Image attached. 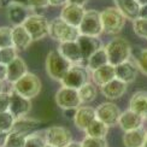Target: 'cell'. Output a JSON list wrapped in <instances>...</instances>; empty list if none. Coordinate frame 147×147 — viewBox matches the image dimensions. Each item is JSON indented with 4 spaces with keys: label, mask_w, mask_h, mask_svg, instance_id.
Segmentation results:
<instances>
[{
    "label": "cell",
    "mask_w": 147,
    "mask_h": 147,
    "mask_svg": "<svg viewBox=\"0 0 147 147\" xmlns=\"http://www.w3.org/2000/svg\"><path fill=\"white\" fill-rule=\"evenodd\" d=\"M95 112H96V118L104 122L109 127L117 125L122 113L119 107L112 101H106L98 105V107L95 109Z\"/></svg>",
    "instance_id": "11"
},
{
    "label": "cell",
    "mask_w": 147,
    "mask_h": 147,
    "mask_svg": "<svg viewBox=\"0 0 147 147\" xmlns=\"http://www.w3.org/2000/svg\"><path fill=\"white\" fill-rule=\"evenodd\" d=\"M144 147H147V138H146V142H145V146Z\"/></svg>",
    "instance_id": "52"
},
{
    "label": "cell",
    "mask_w": 147,
    "mask_h": 147,
    "mask_svg": "<svg viewBox=\"0 0 147 147\" xmlns=\"http://www.w3.org/2000/svg\"><path fill=\"white\" fill-rule=\"evenodd\" d=\"M48 1L51 6H64L69 3L68 0H48Z\"/></svg>",
    "instance_id": "43"
},
{
    "label": "cell",
    "mask_w": 147,
    "mask_h": 147,
    "mask_svg": "<svg viewBox=\"0 0 147 147\" xmlns=\"http://www.w3.org/2000/svg\"><path fill=\"white\" fill-rule=\"evenodd\" d=\"M7 81V65L0 63V82Z\"/></svg>",
    "instance_id": "41"
},
{
    "label": "cell",
    "mask_w": 147,
    "mask_h": 147,
    "mask_svg": "<svg viewBox=\"0 0 147 147\" xmlns=\"http://www.w3.org/2000/svg\"><path fill=\"white\" fill-rule=\"evenodd\" d=\"M34 41H38L50 35V22L41 15H29L23 24Z\"/></svg>",
    "instance_id": "7"
},
{
    "label": "cell",
    "mask_w": 147,
    "mask_h": 147,
    "mask_svg": "<svg viewBox=\"0 0 147 147\" xmlns=\"http://www.w3.org/2000/svg\"><path fill=\"white\" fill-rule=\"evenodd\" d=\"M127 88H128L127 83L119 81V80H117V78H115L111 82H109L105 86H102L101 93L106 99L116 100V99H119V98H122L125 94Z\"/></svg>",
    "instance_id": "19"
},
{
    "label": "cell",
    "mask_w": 147,
    "mask_h": 147,
    "mask_svg": "<svg viewBox=\"0 0 147 147\" xmlns=\"http://www.w3.org/2000/svg\"><path fill=\"white\" fill-rule=\"evenodd\" d=\"M45 147H54V146H51V145H47V144H46V145H45Z\"/></svg>",
    "instance_id": "51"
},
{
    "label": "cell",
    "mask_w": 147,
    "mask_h": 147,
    "mask_svg": "<svg viewBox=\"0 0 147 147\" xmlns=\"http://www.w3.org/2000/svg\"><path fill=\"white\" fill-rule=\"evenodd\" d=\"M134 60L138 65L139 70L144 72L145 75H147V48H135L133 50V54Z\"/></svg>",
    "instance_id": "31"
},
{
    "label": "cell",
    "mask_w": 147,
    "mask_h": 147,
    "mask_svg": "<svg viewBox=\"0 0 147 147\" xmlns=\"http://www.w3.org/2000/svg\"><path fill=\"white\" fill-rule=\"evenodd\" d=\"M10 3H13V4H20V5H23V6H27L29 5V0H10ZM29 9V7H28Z\"/></svg>",
    "instance_id": "45"
},
{
    "label": "cell",
    "mask_w": 147,
    "mask_h": 147,
    "mask_svg": "<svg viewBox=\"0 0 147 147\" xmlns=\"http://www.w3.org/2000/svg\"><path fill=\"white\" fill-rule=\"evenodd\" d=\"M11 95V102H10V110L9 111L15 116V118H23L29 113L30 109H32V101L30 99H27L18 93H16L15 90L10 92Z\"/></svg>",
    "instance_id": "13"
},
{
    "label": "cell",
    "mask_w": 147,
    "mask_h": 147,
    "mask_svg": "<svg viewBox=\"0 0 147 147\" xmlns=\"http://www.w3.org/2000/svg\"><path fill=\"white\" fill-rule=\"evenodd\" d=\"M10 102H11L10 93L1 92V93H0V112L9 111L10 110Z\"/></svg>",
    "instance_id": "39"
},
{
    "label": "cell",
    "mask_w": 147,
    "mask_h": 147,
    "mask_svg": "<svg viewBox=\"0 0 147 147\" xmlns=\"http://www.w3.org/2000/svg\"><path fill=\"white\" fill-rule=\"evenodd\" d=\"M48 5H50L48 0H29L28 7L36 11V10H45Z\"/></svg>",
    "instance_id": "40"
},
{
    "label": "cell",
    "mask_w": 147,
    "mask_h": 147,
    "mask_svg": "<svg viewBox=\"0 0 147 147\" xmlns=\"http://www.w3.org/2000/svg\"><path fill=\"white\" fill-rule=\"evenodd\" d=\"M84 13H86L84 6L68 3L66 5L63 6L62 11H60V18L64 22L78 28L84 17Z\"/></svg>",
    "instance_id": "12"
},
{
    "label": "cell",
    "mask_w": 147,
    "mask_h": 147,
    "mask_svg": "<svg viewBox=\"0 0 147 147\" xmlns=\"http://www.w3.org/2000/svg\"><path fill=\"white\" fill-rule=\"evenodd\" d=\"M16 118L10 111L0 112V131H7L10 133L15 125Z\"/></svg>",
    "instance_id": "32"
},
{
    "label": "cell",
    "mask_w": 147,
    "mask_h": 147,
    "mask_svg": "<svg viewBox=\"0 0 147 147\" xmlns=\"http://www.w3.org/2000/svg\"><path fill=\"white\" fill-rule=\"evenodd\" d=\"M26 140H27V136L23 135V134L17 131H10L5 147H24Z\"/></svg>",
    "instance_id": "33"
},
{
    "label": "cell",
    "mask_w": 147,
    "mask_h": 147,
    "mask_svg": "<svg viewBox=\"0 0 147 147\" xmlns=\"http://www.w3.org/2000/svg\"><path fill=\"white\" fill-rule=\"evenodd\" d=\"M129 109L135 111L136 113L141 115L145 118L147 113V92L146 90H138L135 92L129 101Z\"/></svg>",
    "instance_id": "27"
},
{
    "label": "cell",
    "mask_w": 147,
    "mask_h": 147,
    "mask_svg": "<svg viewBox=\"0 0 147 147\" xmlns=\"http://www.w3.org/2000/svg\"><path fill=\"white\" fill-rule=\"evenodd\" d=\"M28 72L27 63L21 57H17L13 62H11L7 65V82L15 83L22 76H24Z\"/></svg>",
    "instance_id": "25"
},
{
    "label": "cell",
    "mask_w": 147,
    "mask_h": 147,
    "mask_svg": "<svg viewBox=\"0 0 147 147\" xmlns=\"http://www.w3.org/2000/svg\"><path fill=\"white\" fill-rule=\"evenodd\" d=\"M81 33L77 27L64 22L60 17L54 18L50 22V36L53 40L59 41V44L68 41H77Z\"/></svg>",
    "instance_id": "4"
},
{
    "label": "cell",
    "mask_w": 147,
    "mask_h": 147,
    "mask_svg": "<svg viewBox=\"0 0 147 147\" xmlns=\"http://www.w3.org/2000/svg\"><path fill=\"white\" fill-rule=\"evenodd\" d=\"M0 1H1V0H0Z\"/></svg>",
    "instance_id": "54"
},
{
    "label": "cell",
    "mask_w": 147,
    "mask_h": 147,
    "mask_svg": "<svg viewBox=\"0 0 147 147\" xmlns=\"http://www.w3.org/2000/svg\"><path fill=\"white\" fill-rule=\"evenodd\" d=\"M40 125H41V122L38 121V119L23 117V118L16 119L15 125H13V128H12L11 131H17V133H21L26 136H29L30 134L38 131Z\"/></svg>",
    "instance_id": "24"
},
{
    "label": "cell",
    "mask_w": 147,
    "mask_h": 147,
    "mask_svg": "<svg viewBox=\"0 0 147 147\" xmlns=\"http://www.w3.org/2000/svg\"><path fill=\"white\" fill-rule=\"evenodd\" d=\"M13 40H12V28L10 27H0V48L12 47Z\"/></svg>",
    "instance_id": "35"
},
{
    "label": "cell",
    "mask_w": 147,
    "mask_h": 147,
    "mask_svg": "<svg viewBox=\"0 0 147 147\" xmlns=\"http://www.w3.org/2000/svg\"><path fill=\"white\" fill-rule=\"evenodd\" d=\"M77 44L81 48L82 57L83 60L87 62V59L92 56L93 53H95L98 50H100L102 47L101 41L99 38H94V36H87V35H80V38L77 39Z\"/></svg>",
    "instance_id": "18"
},
{
    "label": "cell",
    "mask_w": 147,
    "mask_h": 147,
    "mask_svg": "<svg viewBox=\"0 0 147 147\" xmlns=\"http://www.w3.org/2000/svg\"><path fill=\"white\" fill-rule=\"evenodd\" d=\"M104 33L109 35H117L123 30L127 17L122 13L117 6H109L100 12Z\"/></svg>",
    "instance_id": "3"
},
{
    "label": "cell",
    "mask_w": 147,
    "mask_h": 147,
    "mask_svg": "<svg viewBox=\"0 0 147 147\" xmlns=\"http://www.w3.org/2000/svg\"><path fill=\"white\" fill-rule=\"evenodd\" d=\"M115 71H116V78L129 84L136 80L139 68L135 63V60H128V62H124L117 66H115Z\"/></svg>",
    "instance_id": "15"
},
{
    "label": "cell",
    "mask_w": 147,
    "mask_h": 147,
    "mask_svg": "<svg viewBox=\"0 0 147 147\" xmlns=\"http://www.w3.org/2000/svg\"><path fill=\"white\" fill-rule=\"evenodd\" d=\"M115 3L122 13L127 17V20L134 21L139 18L141 6L136 0H115Z\"/></svg>",
    "instance_id": "26"
},
{
    "label": "cell",
    "mask_w": 147,
    "mask_h": 147,
    "mask_svg": "<svg viewBox=\"0 0 147 147\" xmlns=\"http://www.w3.org/2000/svg\"><path fill=\"white\" fill-rule=\"evenodd\" d=\"M3 92V86H1V82H0V93Z\"/></svg>",
    "instance_id": "50"
},
{
    "label": "cell",
    "mask_w": 147,
    "mask_h": 147,
    "mask_svg": "<svg viewBox=\"0 0 147 147\" xmlns=\"http://www.w3.org/2000/svg\"><path fill=\"white\" fill-rule=\"evenodd\" d=\"M78 29H80L81 35L99 38V36L104 33L100 12L96 11V10H87Z\"/></svg>",
    "instance_id": "6"
},
{
    "label": "cell",
    "mask_w": 147,
    "mask_h": 147,
    "mask_svg": "<svg viewBox=\"0 0 147 147\" xmlns=\"http://www.w3.org/2000/svg\"><path fill=\"white\" fill-rule=\"evenodd\" d=\"M72 65L74 64L71 62H69L65 57L62 56V53L58 50H56V51H51L47 54L46 62H45V69L47 75L52 80L62 82V80L71 69Z\"/></svg>",
    "instance_id": "2"
},
{
    "label": "cell",
    "mask_w": 147,
    "mask_h": 147,
    "mask_svg": "<svg viewBox=\"0 0 147 147\" xmlns=\"http://www.w3.org/2000/svg\"><path fill=\"white\" fill-rule=\"evenodd\" d=\"M139 17L146 18V20H147V5L141 6V9H140V16Z\"/></svg>",
    "instance_id": "46"
},
{
    "label": "cell",
    "mask_w": 147,
    "mask_h": 147,
    "mask_svg": "<svg viewBox=\"0 0 147 147\" xmlns=\"http://www.w3.org/2000/svg\"><path fill=\"white\" fill-rule=\"evenodd\" d=\"M75 113H76V110H64V115L66 118H70V119H74V117H75Z\"/></svg>",
    "instance_id": "44"
},
{
    "label": "cell",
    "mask_w": 147,
    "mask_h": 147,
    "mask_svg": "<svg viewBox=\"0 0 147 147\" xmlns=\"http://www.w3.org/2000/svg\"><path fill=\"white\" fill-rule=\"evenodd\" d=\"M89 80V74L88 70L84 68L83 65L80 64H74L71 69L68 71V74L64 76L62 80V86L64 87H70L74 89H80L83 84H86Z\"/></svg>",
    "instance_id": "10"
},
{
    "label": "cell",
    "mask_w": 147,
    "mask_h": 147,
    "mask_svg": "<svg viewBox=\"0 0 147 147\" xmlns=\"http://www.w3.org/2000/svg\"><path fill=\"white\" fill-rule=\"evenodd\" d=\"M105 50L109 57V63L113 66L130 60L133 54V47L130 46L129 41L124 38H115L109 41L105 46Z\"/></svg>",
    "instance_id": "1"
},
{
    "label": "cell",
    "mask_w": 147,
    "mask_h": 147,
    "mask_svg": "<svg viewBox=\"0 0 147 147\" xmlns=\"http://www.w3.org/2000/svg\"><path fill=\"white\" fill-rule=\"evenodd\" d=\"M84 133H86V136L105 139L107 133H109V125H106L104 122H101L96 118L92 122V124L86 129Z\"/></svg>",
    "instance_id": "29"
},
{
    "label": "cell",
    "mask_w": 147,
    "mask_h": 147,
    "mask_svg": "<svg viewBox=\"0 0 147 147\" xmlns=\"http://www.w3.org/2000/svg\"><path fill=\"white\" fill-rule=\"evenodd\" d=\"M41 80L32 72H27L18 81L12 83V90H15L16 93L27 98V99H33V98L38 96L41 92Z\"/></svg>",
    "instance_id": "5"
},
{
    "label": "cell",
    "mask_w": 147,
    "mask_h": 147,
    "mask_svg": "<svg viewBox=\"0 0 147 147\" xmlns=\"http://www.w3.org/2000/svg\"><path fill=\"white\" fill-rule=\"evenodd\" d=\"M144 121H145V118L141 115H139L135 111H133V110L128 109L121 113L118 125H119L121 129L125 133V131H130V130L144 128Z\"/></svg>",
    "instance_id": "14"
},
{
    "label": "cell",
    "mask_w": 147,
    "mask_h": 147,
    "mask_svg": "<svg viewBox=\"0 0 147 147\" xmlns=\"http://www.w3.org/2000/svg\"><path fill=\"white\" fill-rule=\"evenodd\" d=\"M78 94H80V98H81L82 104L92 102L98 95L96 84L93 82H87L78 89Z\"/></svg>",
    "instance_id": "30"
},
{
    "label": "cell",
    "mask_w": 147,
    "mask_h": 147,
    "mask_svg": "<svg viewBox=\"0 0 147 147\" xmlns=\"http://www.w3.org/2000/svg\"><path fill=\"white\" fill-rule=\"evenodd\" d=\"M28 7L20 4L10 3L7 6V18L15 26H23L28 18Z\"/></svg>",
    "instance_id": "22"
},
{
    "label": "cell",
    "mask_w": 147,
    "mask_h": 147,
    "mask_svg": "<svg viewBox=\"0 0 147 147\" xmlns=\"http://www.w3.org/2000/svg\"><path fill=\"white\" fill-rule=\"evenodd\" d=\"M7 136H9V133L7 131H0V147H5Z\"/></svg>",
    "instance_id": "42"
},
{
    "label": "cell",
    "mask_w": 147,
    "mask_h": 147,
    "mask_svg": "<svg viewBox=\"0 0 147 147\" xmlns=\"http://www.w3.org/2000/svg\"><path fill=\"white\" fill-rule=\"evenodd\" d=\"M58 51L62 53L63 57H65L72 64H81L82 62H84L81 48H80L77 41L62 42V44H59Z\"/></svg>",
    "instance_id": "17"
},
{
    "label": "cell",
    "mask_w": 147,
    "mask_h": 147,
    "mask_svg": "<svg viewBox=\"0 0 147 147\" xmlns=\"http://www.w3.org/2000/svg\"><path fill=\"white\" fill-rule=\"evenodd\" d=\"M94 119H96L95 109L90 106H80L76 110L75 117H74V123H75L77 129L86 131V129L92 124V122Z\"/></svg>",
    "instance_id": "16"
},
{
    "label": "cell",
    "mask_w": 147,
    "mask_h": 147,
    "mask_svg": "<svg viewBox=\"0 0 147 147\" xmlns=\"http://www.w3.org/2000/svg\"><path fill=\"white\" fill-rule=\"evenodd\" d=\"M136 1L140 4V6H145V5H147V0H136Z\"/></svg>",
    "instance_id": "49"
},
{
    "label": "cell",
    "mask_w": 147,
    "mask_h": 147,
    "mask_svg": "<svg viewBox=\"0 0 147 147\" xmlns=\"http://www.w3.org/2000/svg\"><path fill=\"white\" fill-rule=\"evenodd\" d=\"M133 30L136 36L141 39H147V20L139 17L133 21Z\"/></svg>",
    "instance_id": "36"
},
{
    "label": "cell",
    "mask_w": 147,
    "mask_h": 147,
    "mask_svg": "<svg viewBox=\"0 0 147 147\" xmlns=\"http://www.w3.org/2000/svg\"><path fill=\"white\" fill-rule=\"evenodd\" d=\"M12 40H13V47H16L18 51L27 50L34 41L24 26H15L12 28Z\"/></svg>",
    "instance_id": "20"
},
{
    "label": "cell",
    "mask_w": 147,
    "mask_h": 147,
    "mask_svg": "<svg viewBox=\"0 0 147 147\" xmlns=\"http://www.w3.org/2000/svg\"><path fill=\"white\" fill-rule=\"evenodd\" d=\"M54 100L56 104L64 111V110H77L80 106H82L81 98L78 94V89H74L70 87L59 88L57 90L56 95H54Z\"/></svg>",
    "instance_id": "8"
},
{
    "label": "cell",
    "mask_w": 147,
    "mask_h": 147,
    "mask_svg": "<svg viewBox=\"0 0 147 147\" xmlns=\"http://www.w3.org/2000/svg\"><path fill=\"white\" fill-rule=\"evenodd\" d=\"M115 78H116L115 66L111 64H107L105 66H101V68L92 71V81L96 86H100V87L111 82Z\"/></svg>",
    "instance_id": "21"
},
{
    "label": "cell",
    "mask_w": 147,
    "mask_h": 147,
    "mask_svg": "<svg viewBox=\"0 0 147 147\" xmlns=\"http://www.w3.org/2000/svg\"><path fill=\"white\" fill-rule=\"evenodd\" d=\"M70 4H77V5H82L84 6V4L88 1V0H68Z\"/></svg>",
    "instance_id": "47"
},
{
    "label": "cell",
    "mask_w": 147,
    "mask_h": 147,
    "mask_svg": "<svg viewBox=\"0 0 147 147\" xmlns=\"http://www.w3.org/2000/svg\"><path fill=\"white\" fill-rule=\"evenodd\" d=\"M45 145H46L45 135L42 136L36 131V133L30 134L29 136H27L24 147H45Z\"/></svg>",
    "instance_id": "37"
},
{
    "label": "cell",
    "mask_w": 147,
    "mask_h": 147,
    "mask_svg": "<svg viewBox=\"0 0 147 147\" xmlns=\"http://www.w3.org/2000/svg\"><path fill=\"white\" fill-rule=\"evenodd\" d=\"M107 64H110V63H109V57H107V53L105 50V46H102L100 50H98L95 53L92 54L87 59V62H86V66L92 71L99 69L101 66H105Z\"/></svg>",
    "instance_id": "28"
},
{
    "label": "cell",
    "mask_w": 147,
    "mask_h": 147,
    "mask_svg": "<svg viewBox=\"0 0 147 147\" xmlns=\"http://www.w3.org/2000/svg\"><path fill=\"white\" fill-rule=\"evenodd\" d=\"M147 138V130L145 128L125 131L123 134V145L124 147H144Z\"/></svg>",
    "instance_id": "23"
},
{
    "label": "cell",
    "mask_w": 147,
    "mask_h": 147,
    "mask_svg": "<svg viewBox=\"0 0 147 147\" xmlns=\"http://www.w3.org/2000/svg\"><path fill=\"white\" fill-rule=\"evenodd\" d=\"M145 121H147V113L145 115Z\"/></svg>",
    "instance_id": "53"
},
{
    "label": "cell",
    "mask_w": 147,
    "mask_h": 147,
    "mask_svg": "<svg viewBox=\"0 0 147 147\" xmlns=\"http://www.w3.org/2000/svg\"><path fill=\"white\" fill-rule=\"evenodd\" d=\"M66 147H82V144L81 142H77V141H71Z\"/></svg>",
    "instance_id": "48"
},
{
    "label": "cell",
    "mask_w": 147,
    "mask_h": 147,
    "mask_svg": "<svg viewBox=\"0 0 147 147\" xmlns=\"http://www.w3.org/2000/svg\"><path fill=\"white\" fill-rule=\"evenodd\" d=\"M82 147H107V142L105 139H99V138H90L86 136L82 141Z\"/></svg>",
    "instance_id": "38"
},
{
    "label": "cell",
    "mask_w": 147,
    "mask_h": 147,
    "mask_svg": "<svg viewBox=\"0 0 147 147\" xmlns=\"http://www.w3.org/2000/svg\"><path fill=\"white\" fill-rule=\"evenodd\" d=\"M18 57V50L16 47H6V48H0V63L9 65L11 62Z\"/></svg>",
    "instance_id": "34"
},
{
    "label": "cell",
    "mask_w": 147,
    "mask_h": 147,
    "mask_svg": "<svg viewBox=\"0 0 147 147\" xmlns=\"http://www.w3.org/2000/svg\"><path fill=\"white\" fill-rule=\"evenodd\" d=\"M45 140L47 145L54 147H66L72 141L71 131L62 125H52L45 131Z\"/></svg>",
    "instance_id": "9"
}]
</instances>
